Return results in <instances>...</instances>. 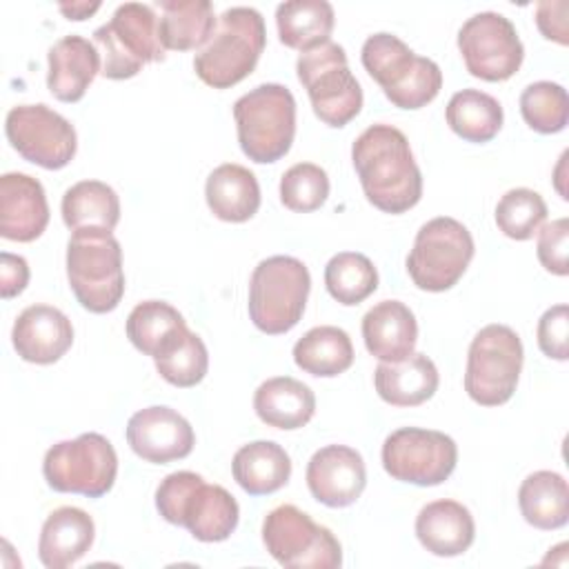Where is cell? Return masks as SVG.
Segmentation results:
<instances>
[{
    "label": "cell",
    "instance_id": "cell-32",
    "mask_svg": "<svg viewBox=\"0 0 569 569\" xmlns=\"http://www.w3.org/2000/svg\"><path fill=\"white\" fill-rule=\"evenodd\" d=\"M62 220L71 231H113L120 220V200L113 187L102 180H80L62 196Z\"/></svg>",
    "mask_w": 569,
    "mask_h": 569
},
{
    "label": "cell",
    "instance_id": "cell-42",
    "mask_svg": "<svg viewBox=\"0 0 569 569\" xmlns=\"http://www.w3.org/2000/svg\"><path fill=\"white\" fill-rule=\"evenodd\" d=\"M538 347L553 360L569 358V307L565 302L549 307L538 320Z\"/></svg>",
    "mask_w": 569,
    "mask_h": 569
},
{
    "label": "cell",
    "instance_id": "cell-23",
    "mask_svg": "<svg viewBox=\"0 0 569 569\" xmlns=\"http://www.w3.org/2000/svg\"><path fill=\"white\" fill-rule=\"evenodd\" d=\"M362 340L380 362H398L413 353L418 322L413 311L400 300H382L362 318Z\"/></svg>",
    "mask_w": 569,
    "mask_h": 569
},
{
    "label": "cell",
    "instance_id": "cell-10",
    "mask_svg": "<svg viewBox=\"0 0 569 569\" xmlns=\"http://www.w3.org/2000/svg\"><path fill=\"white\" fill-rule=\"evenodd\" d=\"M296 73L307 89L313 113L329 127L349 124L362 109V89L338 42H325L298 56Z\"/></svg>",
    "mask_w": 569,
    "mask_h": 569
},
{
    "label": "cell",
    "instance_id": "cell-14",
    "mask_svg": "<svg viewBox=\"0 0 569 569\" xmlns=\"http://www.w3.org/2000/svg\"><path fill=\"white\" fill-rule=\"evenodd\" d=\"M458 462V447L451 436L436 429L402 427L382 442V467L400 482L436 487L445 482Z\"/></svg>",
    "mask_w": 569,
    "mask_h": 569
},
{
    "label": "cell",
    "instance_id": "cell-30",
    "mask_svg": "<svg viewBox=\"0 0 569 569\" xmlns=\"http://www.w3.org/2000/svg\"><path fill=\"white\" fill-rule=\"evenodd\" d=\"M333 24L336 13L327 0H289L276 7L280 42L302 53L329 42Z\"/></svg>",
    "mask_w": 569,
    "mask_h": 569
},
{
    "label": "cell",
    "instance_id": "cell-27",
    "mask_svg": "<svg viewBox=\"0 0 569 569\" xmlns=\"http://www.w3.org/2000/svg\"><path fill=\"white\" fill-rule=\"evenodd\" d=\"M253 409L267 427L291 431L313 418L316 396L305 382L291 376H276L256 389Z\"/></svg>",
    "mask_w": 569,
    "mask_h": 569
},
{
    "label": "cell",
    "instance_id": "cell-39",
    "mask_svg": "<svg viewBox=\"0 0 569 569\" xmlns=\"http://www.w3.org/2000/svg\"><path fill=\"white\" fill-rule=\"evenodd\" d=\"M547 220L542 196L527 187L509 189L496 204V224L511 240H529Z\"/></svg>",
    "mask_w": 569,
    "mask_h": 569
},
{
    "label": "cell",
    "instance_id": "cell-40",
    "mask_svg": "<svg viewBox=\"0 0 569 569\" xmlns=\"http://www.w3.org/2000/svg\"><path fill=\"white\" fill-rule=\"evenodd\" d=\"M329 196L327 171L313 162H298L280 178V202L298 213L316 211Z\"/></svg>",
    "mask_w": 569,
    "mask_h": 569
},
{
    "label": "cell",
    "instance_id": "cell-28",
    "mask_svg": "<svg viewBox=\"0 0 569 569\" xmlns=\"http://www.w3.org/2000/svg\"><path fill=\"white\" fill-rule=\"evenodd\" d=\"M231 471L249 496H267L289 482L291 458L273 440H253L233 453Z\"/></svg>",
    "mask_w": 569,
    "mask_h": 569
},
{
    "label": "cell",
    "instance_id": "cell-8",
    "mask_svg": "<svg viewBox=\"0 0 569 569\" xmlns=\"http://www.w3.org/2000/svg\"><path fill=\"white\" fill-rule=\"evenodd\" d=\"M93 44L102 58V76L127 80L142 71L147 62H162L164 47L158 33V16L149 4L124 2L111 20L93 31Z\"/></svg>",
    "mask_w": 569,
    "mask_h": 569
},
{
    "label": "cell",
    "instance_id": "cell-31",
    "mask_svg": "<svg viewBox=\"0 0 569 569\" xmlns=\"http://www.w3.org/2000/svg\"><path fill=\"white\" fill-rule=\"evenodd\" d=\"M518 507L522 518L542 531L560 529L569 520V487L556 471H533L518 489Z\"/></svg>",
    "mask_w": 569,
    "mask_h": 569
},
{
    "label": "cell",
    "instance_id": "cell-1",
    "mask_svg": "<svg viewBox=\"0 0 569 569\" xmlns=\"http://www.w3.org/2000/svg\"><path fill=\"white\" fill-rule=\"evenodd\" d=\"M351 160L367 200L385 213H405L422 196V173L407 136L393 124H371L351 144Z\"/></svg>",
    "mask_w": 569,
    "mask_h": 569
},
{
    "label": "cell",
    "instance_id": "cell-9",
    "mask_svg": "<svg viewBox=\"0 0 569 569\" xmlns=\"http://www.w3.org/2000/svg\"><path fill=\"white\" fill-rule=\"evenodd\" d=\"M525 349L520 336L507 325L482 327L467 353L465 391L482 407L505 405L520 380Z\"/></svg>",
    "mask_w": 569,
    "mask_h": 569
},
{
    "label": "cell",
    "instance_id": "cell-25",
    "mask_svg": "<svg viewBox=\"0 0 569 569\" xmlns=\"http://www.w3.org/2000/svg\"><path fill=\"white\" fill-rule=\"evenodd\" d=\"M440 376L431 358L411 353L398 362H380L373 371L378 396L391 407H418L438 389Z\"/></svg>",
    "mask_w": 569,
    "mask_h": 569
},
{
    "label": "cell",
    "instance_id": "cell-2",
    "mask_svg": "<svg viewBox=\"0 0 569 569\" xmlns=\"http://www.w3.org/2000/svg\"><path fill=\"white\" fill-rule=\"evenodd\" d=\"M156 509L178 527H187L200 542L227 540L240 520L236 498L220 485H209L200 473L173 471L156 489Z\"/></svg>",
    "mask_w": 569,
    "mask_h": 569
},
{
    "label": "cell",
    "instance_id": "cell-11",
    "mask_svg": "<svg viewBox=\"0 0 569 569\" xmlns=\"http://www.w3.org/2000/svg\"><path fill=\"white\" fill-rule=\"evenodd\" d=\"M473 251L469 229L456 218L438 216L418 229L407 256V273L422 291H447L462 278Z\"/></svg>",
    "mask_w": 569,
    "mask_h": 569
},
{
    "label": "cell",
    "instance_id": "cell-33",
    "mask_svg": "<svg viewBox=\"0 0 569 569\" xmlns=\"http://www.w3.org/2000/svg\"><path fill=\"white\" fill-rule=\"evenodd\" d=\"M293 362L311 376L333 378L353 365V345L345 329L320 325L293 345Z\"/></svg>",
    "mask_w": 569,
    "mask_h": 569
},
{
    "label": "cell",
    "instance_id": "cell-29",
    "mask_svg": "<svg viewBox=\"0 0 569 569\" xmlns=\"http://www.w3.org/2000/svg\"><path fill=\"white\" fill-rule=\"evenodd\" d=\"M158 33L164 49H202L216 29V13L209 0H158Z\"/></svg>",
    "mask_w": 569,
    "mask_h": 569
},
{
    "label": "cell",
    "instance_id": "cell-43",
    "mask_svg": "<svg viewBox=\"0 0 569 569\" xmlns=\"http://www.w3.org/2000/svg\"><path fill=\"white\" fill-rule=\"evenodd\" d=\"M567 0H545L536 7V24L547 40L558 44H569V29H567Z\"/></svg>",
    "mask_w": 569,
    "mask_h": 569
},
{
    "label": "cell",
    "instance_id": "cell-41",
    "mask_svg": "<svg viewBox=\"0 0 569 569\" xmlns=\"http://www.w3.org/2000/svg\"><path fill=\"white\" fill-rule=\"evenodd\" d=\"M536 253L540 264L556 276H567V253H569V220L558 218L538 229Z\"/></svg>",
    "mask_w": 569,
    "mask_h": 569
},
{
    "label": "cell",
    "instance_id": "cell-35",
    "mask_svg": "<svg viewBox=\"0 0 569 569\" xmlns=\"http://www.w3.org/2000/svg\"><path fill=\"white\" fill-rule=\"evenodd\" d=\"M445 118L451 131L462 140L489 142L502 129L505 113L493 96L480 89H462L449 98Z\"/></svg>",
    "mask_w": 569,
    "mask_h": 569
},
{
    "label": "cell",
    "instance_id": "cell-17",
    "mask_svg": "<svg viewBox=\"0 0 569 569\" xmlns=\"http://www.w3.org/2000/svg\"><path fill=\"white\" fill-rule=\"evenodd\" d=\"M131 451L153 465L187 458L196 445V433L184 416L164 405L136 411L127 422Z\"/></svg>",
    "mask_w": 569,
    "mask_h": 569
},
{
    "label": "cell",
    "instance_id": "cell-38",
    "mask_svg": "<svg viewBox=\"0 0 569 569\" xmlns=\"http://www.w3.org/2000/svg\"><path fill=\"white\" fill-rule=\"evenodd\" d=\"M520 113L538 133H558L569 120V98L562 84L551 80L531 82L520 93Z\"/></svg>",
    "mask_w": 569,
    "mask_h": 569
},
{
    "label": "cell",
    "instance_id": "cell-26",
    "mask_svg": "<svg viewBox=\"0 0 569 569\" xmlns=\"http://www.w3.org/2000/svg\"><path fill=\"white\" fill-rule=\"evenodd\" d=\"M204 198L218 220L247 222L260 207V184L247 167L224 162L209 173Z\"/></svg>",
    "mask_w": 569,
    "mask_h": 569
},
{
    "label": "cell",
    "instance_id": "cell-21",
    "mask_svg": "<svg viewBox=\"0 0 569 569\" xmlns=\"http://www.w3.org/2000/svg\"><path fill=\"white\" fill-rule=\"evenodd\" d=\"M47 62V87L60 102H78L102 71L98 47L76 33L60 38L49 49Z\"/></svg>",
    "mask_w": 569,
    "mask_h": 569
},
{
    "label": "cell",
    "instance_id": "cell-20",
    "mask_svg": "<svg viewBox=\"0 0 569 569\" xmlns=\"http://www.w3.org/2000/svg\"><path fill=\"white\" fill-rule=\"evenodd\" d=\"M49 224V204L40 180L11 171L0 176V236L31 242Z\"/></svg>",
    "mask_w": 569,
    "mask_h": 569
},
{
    "label": "cell",
    "instance_id": "cell-24",
    "mask_svg": "<svg viewBox=\"0 0 569 569\" xmlns=\"http://www.w3.org/2000/svg\"><path fill=\"white\" fill-rule=\"evenodd\" d=\"M96 525L78 507L53 509L38 538V558L47 569H67L78 562L93 545Z\"/></svg>",
    "mask_w": 569,
    "mask_h": 569
},
{
    "label": "cell",
    "instance_id": "cell-45",
    "mask_svg": "<svg viewBox=\"0 0 569 569\" xmlns=\"http://www.w3.org/2000/svg\"><path fill=\"white\" fill-rule=\"evenodd\" d=\"M100 9V2H71V4H60V11L69 18V20H84L91 13H96Z\"/></svg>",
    "mask_w": 569,
    "mask_h": 569
},
{
    "label": "cell",
    "instance_id": "cell-19",
    "mask_svg": "<svg viewBox=\"0 0 569 569\" xmlns=\"http://www.w3.org/2000/svg\"><path fill=\"white\" fill-rule=\"evenodd\" d=\"M11 342L24 362H58L73 345L71 320L51 305H31L20 311L11 329Z\"/></svg>",
    "mask_w": 569,
    "mask_h": 569
},
{
    "label": "cell",
    "instance_id": "cell-15",
    "mask_svg": "<svg viewBox=\"0 0 569 569\" xmlns=\"http://www.w3.org/2000/svg\"><path fill=\"white\" fill-rule=\"evenodd\" d=\"M458 49L467 71L487 82L509 80L525 58L513 22L496 11L471 16L458 31Z\"/></svg>",
    "mask_w": 569,
    "mask_h": 569
},
{
    "label": "cell",
    "instance_id": "cell-44",
    "mask_svg": "<svg viewBox=\"0 0 569 569\" xmlns=\"http://www.w3.org/2000/svg\"><path fill=\"white\" fill-rule=\"evenodd\" d=\"M29 282V264L22 256L2 251L0 253V296L4 300L24 291Z\"/></svg>",
    "mask_w": 569,
    "mask_h": 569
},
{
    "label": "cell",
    "instance_id": "cell-3",
    "mask_svg": "<svg viewBox=\"0 0 569 569\" xmlns=\"http://www.w3.org/2000/svg\"><path fill=\"white\" fill-rule=\"evenodd\" d=\"M264 44L267 31L260 11L253 7L224 9L211 38L193 56L196 76L213 89H229L256 69Z\"/></svg>",
    "mask_w": 569,
    "mask_h": 569
},
{
    "label": "cell",
    "instance_id": "cell-37",
    "mask_svg": "<svg viewBox=\"0 0 569 569\" xmlns=\"http://www.w3.org/2000/svg\"><path fill=\"white\" fill-rule=\"evenodd\" d=\"M182 325H187L182 313L169 302L144 300L138 302L127 318V338L138 351L153 358L164 338Z\"/></svg>",
    "mask_w": 569,
    "mask_h": 569
},
{
    "label": "cell",
    "instance_id": "cell-22",
    "mask_svg": "<svg viewBox=\"0 0 569 569\" xmlns=\"http://www.w3.org/2000/svg\"><path fill=\"white\" fill-rule=\"evenodd\" d=\"M416 536L429 553L453 558L471 547L476 538V522L462 502L442 498L418 511Z\"/></svg>",
    "mask_w": 569,
    "mask_h": 569
},
{
    "label": "cell",
    "instance_id": "cell-34",
    "mask_svg": "<svg viewBox=\"0 0 569 569\" xmlns=\"http://www.w3.org/2000/svg\"><path fill=\"white\" fill-rule=\"evenodd\" d=\"M158 373L173 387H196L209 369V353L198 333L187 325L173 329L153 356Z\"/></svg>",
    "mask_w": 569,
    "mask_h": 569
},
{
    "label": "cell",
    "instance_id": "cell-18",
    "mask_svg": "<svg viewBox=\"0 0 569 569\" xmlns=\"http://www.w3.org/2000/svg\"><path fill=\"white\" fill-rule=\"evenodd\" d=\"M305 480L318 502L331 509L349 507L365 491V460L347 445H327L309 458Z\"/></svg>",
    "mask_w": 569,
    "mask_h": 569
},
{
    "label": "cell",
    "instance_id": "cell-36",
    "mask_svg": "<svg viewBox=\"0 0 569 569\" xmlns=\"http://www.w3.org/2000/svg\"><path fill=\"white\" fill-rule=\"evenodd\" d=\"M325 287L333 300L353 307L378 289V271L365 253L340 251L325 267Z\"/></svg>",
    "mask_w": 569,
    "mask_h": 569
},
{
    "label": "cell",
    "instance_id": "cell-12",
    "mask_svg": "<svg viewBox=\"0 0 569 569\" xmlns=\"http://www.w3.org/2000/svg\"><path fill=\"white\" fill-rule=\"evenodd\" d=\"M42 473L53 491L100 498L116 482L118 456L102 433L89 431L73 440L56 442L44 453Z\"/></svg>",
    "mask_w": 569,
    "mask_h": 569
},
{
    "label": "cell",
    "instance_id": "cell-7",
    "mask_svg": "<svg viewBox=\"0 0 569 569\" xmlns=\"http://www.w3.org/2000/svg\"><path fill=\"white\" fill-rule=\"evenodd\" d=\"M311 276L293 256H271L258 262L249 280V318L269 336L291 331L307 307Z\"/></svg>",
    "mask_w": 569,
    "mask_h": 569
},
{
    "label": "cell",
    "instance_id": "cell-6",
    "mask_svg": "<svg viewBox=\"0 0 569 569\" xmlns=\"http://www.w3.org/2000/svg\"><path fill=\"white\" fill-rule=\"evenodd\" d=\"M233 120L242 153L258 164L276 162L296 136L293 93L278 82L258 84L236 100Z\"/></svg>",
    "mask_w": 569,
    "mask_h": 569
},
{
    "label": "cell",
    "instance_id": "cell-13",
    "mask_svg": "<svg viewBox=\"0 0 569 569\" xmlns=\"http://www.w3.org/2000/svg\"><path fill=\"white\" fill-rule=\"evenodd\" d=\"M262 542L271 558L289 569H338L342 547L329 527L296 505H280L262 520Z\"/></svg>",
    "mask_w": 569,
    "mask_h": 569
},
{
    "label": "cell",
    "instance_id": "cell-5",
    "mask_svg": "<svg viewBox=\"0 0 569 569\" xmlns=\"http://www.w3.org/2000/svg\"><path fill=\"white\" fill-rule=\"evenodd\" d=\"M360 58L367 73L398 109H420L440 93V67L431 58L416 56L393 33L380 31L369 36L362 44Z\"/></svg>",
    "mask_w": 569,
    "mask_h": 569
},
{
    "label": "cell",
    "instance_id": "cell-4",
    "mask_svg": "<svg viewBox=\"0 0 569 569\" xmlns=\"http://www.w3.org/2000/svg\"><path fill=\"white\" fill-rule=\"evenodd\" d=\"M67 278L76 300L91 313L113 311L124 296L122 249L111 231H71L67 242Z\"/></svg>",
    "mask_w": 569,
    "mask_h": 569
},
{
    "label": "cell",
    "instance_id": "cell-16",
    "mask_svg": "<svg viewBox=\"0 0 569 569\" xmlns=\"http://www.w3.org/2000/svg\"><path fill=\"white\" fill-rule=\"evenodd\" d=\"M4 131L24 160L51 171L67 167L78 149L73 124L42 102L11 107Z\"/></svg>",
    "mask_w": 569,
    "mask_h": 569
}]
</instances>
